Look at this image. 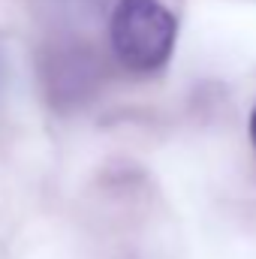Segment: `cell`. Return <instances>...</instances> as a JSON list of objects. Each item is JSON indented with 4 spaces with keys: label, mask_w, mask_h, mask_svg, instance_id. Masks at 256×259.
I'll use <instances>...</instances> for the list:
<instances>
[{
    "label": "cell",
    "mask_w": 256,
    "mask_h": 259,
    "mask_svg": "<svg viewBox=\"0 0 256 259\" xmlns=\"http://www.w3.org/2000/svg\"><path fill=\"white\" fill-rule=\"evenodd\" d=\"M175 15L160 0H118L109 21L112 52L133 72H154L172 58Z\"/></svg>",
    "instance_id": "obj_1"
},
{
    "label": "cell",
    "mask_w": 256,
    "mask_h": 259,
    "mask_svg": "<svg viewBox=\"0 0 256 259\" xmlns=\"http://www.w3.org/2000/svg\"><path fill=\"white\" fill-rule=\"evenodd\" d=\"M250 139H253V145H256V109H253V115H250Z\"/></svg>",
    "instance_id": "obj_2"
}]
</instances>
